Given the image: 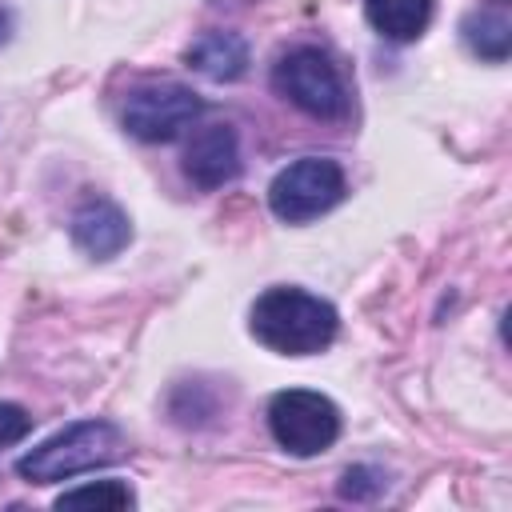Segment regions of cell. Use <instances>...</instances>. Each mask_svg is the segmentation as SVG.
Segmentation results:
<instances>
[{"mask_svg": "<svg viewBox=\"0 0 512 512\" xmlns=\"http://www.w3.org/2000/svg\"><path fill=\"white\" fill-rule=\"evenodd\" d=\"M248 328L264 348L280 356H312L332 344L340 316L328 300L304 288H268L264 296H256Z\"/></svg>", "mask_w": 512, "mask_h": 512, "instance_id": "1", "label": "cell"}, {"mask_svg": "<svg viewBox=\"0 0 512 512\" xmlns=\"http://www.w3.org/2000/svg\"><path fill=\"white\" fill-rule=\"evenodd\" d=\"M128 452L124 432L108 420H80L68 424L64 432H56L52 440L36 444L32 452H24L16 460V472L28 484H56V480H72L80 472L104 468L112 460H120Z\"/></svg>", "mask_w": 512, "mask_h": 512, "instance_id": "2", "label": "cell"}, {"mask_svg": "<svg viewBox=\"0 0 512 512\" xmlns=\"http://www.w3.org/2000/svg\"><path fill=\"white\" fill-rule=\"evenodd\" d=\"M272 84H276V92L288 104H296L300 112H308L316 120L348 116L344 80H340L336 64L320 48H292V52H284L276 72H272Z\"/></svg>", "mask_w": 512, "mask_h": 512, "instance_id": "3", "label": "cell"}, {"mask_svg": "<svg viewBox=\"0 0 512 512\" xmlns=\"http://www.w3.org/2000/svg\"><path fill=\"white\" fill-rule=\"evenodd\" d=\"M268 428L276 436L280 448H288L292 456H316L324 448L336 444L340 436V408L308 388H288L276 392L268 404Z\"/></svg>", "mask_w": 512, "mask_h": 512, "instance_id": "4", "label": "cell"}, {"mask_svg": "<svg viewBox=\"0 0 512 512\" xmlns=\"http://www.w3.org/2000/svg\"><path fill=\"white\" fill-rule=\"evenodd\" d=\"M340 196H344V172L336 160H324V156H304L280 168L276 180L268 184V204L288 224L324 216L332 204H340Z\"/></svg>", "mask_w": 512, "mask_h": 512, "instance_id": "5", "label": "cell"}, {"mask_svg": "<svg viewBox=\"0 0 512 512\" xmlns=\"http://www.w3.org/2000/svg\"><path fill=\"white\" fill-rule=\"evenodd\" d=\"M204 112L200 96L184 84H148L136 88L124 104V132L144 140V144H164L176 140L184 128L196 124V116Z\"/></svg>", "mask_w": 512, "mask_h": 512, "instance_id": "6", "label": "cell"}, {"mask_svg": "<svg viewBox=\"0 0 512 512\" xmlns=\"http://www.w3.org/2000/svg\"><path fill=\"white\" fill-rule=\"evenodd\" d=\"M184 172L200 188H220L240 172V144L228 124L200 128L184 148Z\"/></svg>", "mask_w": 512, "mask_h": 512, "instance_id": "7", "label": "cell"}, {"mask_svg": "<svg viewBox=\"0 0 512 512\" xmlns=\"http://www.w3.org/2000/svg\"><path fill=\"white\" fill-rule=\"evenodd\" d=\"M128 236H132V224L112 200H84L72 212V244L92 260L116 256L128 244Z\"/></svg>", "mask_w": 512, "mask_h": 512, "instance_id": "8", "label": "cell"}, {"mask_svg": "<svg viewBox=\"0 0 512 512\" xmlns=\"http://www.w3.org/2000/svg\"><path fill=\"white\" fill-rule=\"evenodd\" d=\"M184 60L208 80H236L248 68V44L236 32H204L192 40Z\"/></svg>", "mask_w": 512, "mask_h": 512, "instance_id": "9", "label": "cell"}, {"mask_svg": "<svg viewBox=\"0 0 512 512\" xmlns=\"http://www.w3.org/2000/svg\"><path fill=\"white\" fill-rule=\"evenodd\" d=\"M364 12H368V24L380 36L404 44V40H416L428 28L432 0H364Z\"/></svg>", "mask_w": 512, "mask_h": 512, "instance_id": "10", "label": "cell"}, {"mask_svg": "<svg viewBox=\"0 0 512 512\" xmlns=\"http://www.w3.org/2000/svg\"><path fill=\"white\" fill-rule=\"evenodd\" d=\"M460 32H464V44L484 60H504L512 48V24L500 12H472Z\"/></svg>", "mask_w": 512, "mask_h": 512, "instance_id": "11", "label": "cell"}, {"mask_svg": "<svg viewBox=\"0 0 512 512\" xmlns=\"http://www.w3.org/2000/svg\"><path fill=\"white\" fill-rule=\"evenodd\" d=\"M132 504H136V496H132V488H128V484H120V480H96V484L72 488V492H64V496L56 500V508H60V512H64V508L124 512V508H132Z\"/></svg>", "mask_w": 512, "mask_h": 512, "instance_id": "12", "label": "cell"}, {"mask_svg": "<svg viewBox=\"0 0 512 512\" xmlns=\"http://www.w3.org/2000/svg\"><path fill=\"white\" fill-rule=\"evenodd\" d=\"M376 492H384V472L376 468H348L340 480V496L348 500H372Z\"/></svg>", "mask_w": 512, "mask_h": 512, "instance_id": "13", "label": "cell"}, {"mask_svg": "<svg viewBox=\"0 0 512 512\" xmlns=\"http://www.w3.org/2000/svg\"><path fill=\"white\" fill-rule=\"evenodd\" d=\"M28 432H32V416H28L20 404H4V400H0V448L20 444Z\"/></svg>", "mask_w": 512, "mask_h": 512, "instance_id": "14", "label": "cell"}, {"mask_svg": "<svg viewBox=\"0 0 512 512\" xmlns=\"http://www.w3.org/2000/svg\"><path fill=\"white\" fill-rule=\"evenodd\" d=\"M8 28H12V20H8V12H4V8H0V44H4V40H8Z\"/></svg>", "mask_w": 512, "mask_h": 512, "instance_id": "15", "label": "cell"}]
</instances>
